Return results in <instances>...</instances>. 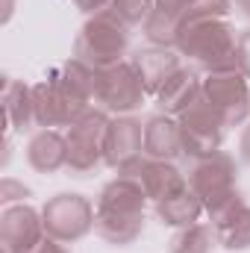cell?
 <instances>
[{
    "label": "cell",
    "mask_w": 250,
    "mask_h": 253,
    "mask_svg": "<svg viewBox=\"0 0 250 253\" xmlns=\"http://www.w3.org/2000/svg\"><path fill=\"white\" fill-rule=\"evenodd\" d=\"M97 94V68L80 62L77 56L47 74V80L33 85V115L36 126L56 129L83 118Z\"/></svg>",
    "instance_id": "6da1fadb"
},
{
    "label": "cell",
    "mask_w": 250,
    "mask_h": 253,
    "mask_svg": "<svg viewBox=\"0 0 250 253\" xmlns=\"http://www.w3.org/2000/svg\"><path fill=\"white\" fill-rule=\"evenodd\" d=\"M144 206H147V194L141 183L129 174H118L97 194L94 233L115 248L132 245L144 230Z\"/></svg>",
    "instance_id": "7a4b0ae2"
},
{
    "label": "cell",
    "mask_w": 250,
    "mask_h": 253,
    "mask_svg": "<svg viewBox=\"0 0 250 253\" xmlns=\"http://www.w3.org/2000/svg\"><path fill=\"white\" fill-rule=\"evenodd\" d=\"M174 50L206 74L215 71H236L239 50V30L227 18H206L180 24Z\"/></svg>",
    "instance_id": "3957f363"
},
{
    "label": "cell",
    "mask_w": 250,
    "mask_h": 253,
    "mask_svg": "<svg viewBox=\"0 0 250 253\" xmlns=\"http://www.w3.org/2000/svg\"><path fill=\"white\" fill-rule=\"evenodd\" d=\"M129 50V27L121 24L109 9L88 15L74 39V56L97 71L124 62Z\"/></svg>",
    "instance_id": "277c9868"
},
{
    "label": "cell",
    "mask_w": 250,
    "mask_h": 253,
    "mask_svg": "<svg viewBox=\"0 0 250 253\" xmlns=\"http://www.w3.org/2000/svg\"><path fill=\"white\" fill-rule=\"evenodd\" d=\"M186 180H188V189L203 203V212L209 215V221L242 197V191H239V165L224 150H218V153H212L206 159H197L188 168Z\"/></svg>",
    "instance_id": "5b68a950"
},
{
    "label": "cell",
    "mask_w": 250,
    "mask_h": 253,
    "mask_svg": "<svg viewBox=\"0 0 250 253\" xmlns=\"http://www.w3.org/2000/svg\"><path fill=\"white\" fill-rule=\"evenodd\" d=\"M109 112L100 106H91L83 118L65 129L68 141V171L74 177H85L97 171L103 162V144H106V129H109Z\"/></svg>",
    "instance_id": "8992f818"
},
{
    "label": "cell",
    "mask_w": 250,
    "mask_h": 253,
    "mask_svg": "<svg viewBox=\"0 0 250 253\" xmlns=\"http://www.w3.org/2000/svg\"><path fill=\"white\" fill-rule=\"evenodd\" d=\"M44 233L62 245H74L94 230V206L85 194H56L42 206Z\"/></svg>",
    "instance_id": "52a82bcc"
},
{
    "label": "cell",
    "mask_w": 250,
    "mask_h": 253,
    "mask_svg": "<svg viewBox=\"0 0 250 253\" xmlns=\"http://www.w3.org/2000/svg\"><path fill=\"white\" fill-rule=\"evenodd\" d=\"M200 97L218 112L227 126H239L250 115V83L239 71H215L200 83Z\"/></svg>",
    "instance_id": "ba28073f"
},
{
    "label": "cell",
    "mask_w": 250,
    "mask_h": 253,
    "mask_svg": "<svg viewBox=\"0 0 250 253\" xmlns=\"http://www.w3.org/2000/svg\"><path fill=\"white\" fill-rule=\"evenodd\" d=\"M147 91L144 83L135 71L132 62H118L112 68L97 71V94L94 103L100 109H106L109 115H132L135 109H141Z\"/></svg>",
    "instance_id": "9c48e42d"
},
{
    "label": "cell",
    "mask_w": 250,
    "mask_h": 253,
    "mask_svg": "<svg viewBox=\"0 0 250 253\" xmlns=\"http://www.w3.org/2000/svg\"><path fill=\"white\" fill-rule=\"evenodd\" d=\"M177 121H180V138H183V156H188L191 162L206 159L221 150L227 124L203 97L194 106H188Z\"/></svg>",
    "instance_id": "30bf717a"
},
{
    "label": "cell",
    "mask_w": 250,
    "mask_h": 253,
    "mask_svg": "<svg viewBox=\"0 0 250 253\" xmlns=\"http://www.w3.org/2000/svg\"><path fill=\"white\" fill-rule=\"evenodd\" d=\"M144 156V126L132 115H115L106 129V144H103V165L112 171L126 174L138 159Z\"/></svg>",
    "instance_id": "8fae6325"
},
{
    "label": "cell",
    "mask_w": 250,
    "mask_h": 253,
    "mask_svg": "<svg viewBox=\"0 0 250 253\" xmlns=\"http://www.w3.org/2000/svg\"><path fill=\"white\" fill-rule=\"evenodd\" d=\"M42 212L30 203H12L0 212V248L6 253H27L44 239Z\"/></svg>",
    "instance_id": "7c38bea8"
},
{
    "label": "cell",
    "mask_w": 250,
    "mask_h": 253,
    "mask_svg": "<svg viewBox=\"0 0 250 253\" xmlns=\"http://www.w3.org/2000/svg\"><path fill=\"white\" fill-rule=\"evenodd\" d=\"M126 174L141 183L147 200H153V203H159V200L171 197L174 191H180L188 186L186 174L174 162H165V159H147V156H141Z\"/></svg>",
    "instance_id": "4fadbf2b"
},
{
    "label": "cell",
    "mask_w": 250,
    "mask_h": 253,
    "mask_svg": "<svg viewBox=\"0 0 250 253\" xmlns=\"http://www.w3.org/2000/svg\"><path fill=\"white\" fill-rule=\"evenodd\" d=\"M129 62L135 65V71H138V77H141V83H144V91L153 94V97H156V91L183 68V65H180V53H177L174 47H144V50H138Z\"/></svg>",
    "instance_id": "5bb4252c"
},
{
    "label": "cell",
    "mask_w": 250,
    "mask_h": 253,
    "mask_svg": "<svg viewBox=\"0 0 250 253\" xmlns=\"http://www.w3.org/2000/svg\"><path fill=\"white\" fill-rule=\"evenodd\" d=\"M27 162L39 174H56L68 168V141L59 129H39L27 141Z\"/></svg>",
    "instance_id": "9a60e30c"
},
{
    "label": "cell",
    "mask_w": 250,
    "mask_h": 253,
    "mask_svg": "<svg viewBox=\"0 0 250 253\" xmlns=\"http://www.w3.org/2000/svg\"><path fill=\"white\" fill-rule=\"evenodd\" d=\"M144 156L147 159H165L174 162L183 156V138H180V121L174 115H153L144 124Z\"/></svg>",
    "instance_id": "2e32d148"
},
{
    "label": "cell",
    "mask_w": 250,
    "mask_h": 253,
    "mask_svg": "<svg viewBox=\"0 0 250 253\" xmlns=\"http://www.w3.org/2000/svg\"><path fill=\"white\" fill-rule=\"evenodd\" d=\"M200 83H203V80L197 77V71L183 65V68L156 91V106H159L165 115L180 118L188 106H194V103L200 100Z\"/></svg>",
    "instance_id": "e0dca14e"
},
{
    "label": "cell",
    "mask_w": 250,
    "mask_h": 253,
    "mask_svg": "<svg viewBox=\"0 0 250 253\" xmlns=\"http://www.w3.org/2000/svg\"><path fill=\"white\" fill-rule=\"evenodd\" d=\"M215 227V239L224 251H248L250 248V203L245 197H239L236 203H230L224 212H218L212 218Z\"/></svg>",
    "instance_id": "ac0fdd59"
},
{
    "label": "cell",
    "mask_w": 250,
    "mask_h": 253,
    "mask_svg": "<svg viewBox=\"0 0 250 253\" xmlns=\"http://www.w3.org/2000/svg\"><path fill=\"white\" fill-rule=\"evenodd\" d=\"M188 0H153V12L144 24V36L153 47H174L180 21L186 15Z\"/></svg>",
    "instance_id": "d6986e66"
},
{
    "label": "cell",
    "mask_w": 250,
    "mask_h": 253,
    "mask_svg": "<svg viewBox=\"0 0 250 253\" xmlns=\"http://www.w3.org/2000/svg\"><path fill=\"white\" fill-rule=\"evenodd\" d=\"M3 112H6V126L15 132H27L36 126L33 115V85L24 80H3Z\"/></svg>",
    "instance_id": "ffe728a7"
},
{
    "label": "cell",
    "mask_w": 250,
    "mask_h": 253,
    "mask_svg": "<svg viewBox=\"0 0 250 253\" xmlns=\"http://www.w3.org/2000/svg\"><path fill=\"white\" fill-rule=\"evenodd\" d=\"M153 209H156V218L165 227H174V230H183V227L197 224L200 215H203V203L197 200V194L188 189V186L180 191H174L171 197H165L159 203H153Z\"/></svg>",
    "instance_id": "44dd1931"
},
{
    "label": "cell",
    "mask_w": 250,
    "mask_h": 253,
    "mask_svg": "<svg viewBox=\"0 0 250 253\" xmlns=\"http://www.w3.org/2000/svg\"><path fill=\"white\" fill-rule=\"evenodd\" d=\"M218 245L215 239V227L212 224H191L174 233L171 239V253H212V248Z\"/></svg>",
    "instance_id": "7402d4cb"
},
{
    "label": "cell",
    "mask_w": 250,
    "mask_h": 253,
    "mask_svg": "<svg viewBox=\"0 0 250 253\" xmlns=\"http://www.w3.org/2000/svg\"><path fill=\"white\" fill-rule=\"evenodd\" d=\"M109 12L126 27H144L153 12V0H112Z\"/></svg>",
    "instance_id": "603a6c76"
},
{
    "label": "cell",
    "mask_w": 250,
    "mask_h": 253,
    "mask_svg": "<svg viewBox=\"0 0 250 253\" xmlns=\"http://www.w3.org/2000/svg\"><path fill=\"white\" fill-rule=\"evenodd\" d=\"M230 12H233V0H188L180 24L206 21V18H230Z\"/></svg>",
    "instance_id": "cb8c5ba5"
},
{
    "label": "cell",
    "mask_w": 250,
    "mask_h": 253,
    "mask_svg": "<svg viewBox=\"0 0 250 253\" xmlns=\"http://www.w3.org/2000/svg\"><path fill=\"white\" fill-rule=\"evenodd\" d=\"M27 197H30V189L21 180H15V177H3L0 180V203L12 206V203H24Z\"/></svg>",
    "instance_id": "d4e9b609"
},
{
    "label": "cell",
    "mask_w": 250,
    "mask_h": 253,
    "mask_svg": "<svg viewBox=\"0 0 250 253\" xmlns=\"http://www.w3.org/2000/svg\"><path fill=\"white\" fill-rule=\"evenodd\" d=\"M236 71L250 80V27L239 33V50H236Z\"/></svg>",
    "instance_id": "484cf974"
},
{
    "label": "cell",
    "mask_w": 250,
    "mask_h": 253,
    "mask_svg": "<svg viewBox=\"0 0 250 253\" xmlns=\"http://www.w3.org/2000/svg\"><path fill=\"white\" fill-rule=\"evenodd\" d=\"M27 253H71L68 248H65L62 242H56V239H50V236H44L33 251H27Z\"/></svg>",
    "instance_id": "4316f807"
},
{
    "label": "cell",
    "mask_w": 250,
    "mask_h": 253,
    "mask_svg": "<svg viewBox=\"0 0 250 253\" xmlns=\"http://www.w3.org/2000/svg\"><path fill=\"white\" fill-rule=\"evenodd\" d=\"M74 3H77L80 12H85V15H97V12H106L112 0H74Z\"/></svg>",
    "instance_id": "83f0119b"
},
{
    "label": "cell",
    "mask_w": 250,
    "mask_h": 253,
    "mask_svg": "<svg viewBox=\"0 0 250 253\" xmlns=\"http://www.w3.org/2000/svg\"><path fill=\"white\" fill-rule=\"evenodd\" d=\"M239 150H242L245 162L250 165V121H248V126L242 129V138H239Z\"/></svg>",
    "instance_id": "f1b7e54d"
},
{
    "label": "cell",
    "mask_w": 250,
    "mask_h": 253,
    "mask_svg": "<svg viewBox=\"0 0 250 253\" xmlns=\"http://www.w3.org/2000/svg\"><path fill=\"white\" fill-rule=\"evenodd\" d=\"M233 6H236V12H239L242 18L250 21V0H233Z\"/></svg>",
    "instance_id": "f546056e"
},
{
    "label": "cell",
    "mask_w": 250,
    "mask_h": 253,
    "mask_svg": "<svg viewBox=\"0 0 250 253\" xmlns=\"http://www.w3.org/2000/svg\"><path fill=\"white\" fill-rule=\"evenodd\" d=\"M12 6H15V0H6V12H3V21H9V18H12Z\"/></svg>",
    "instance_id": "4dcf8cb0"
}]
</instances>
